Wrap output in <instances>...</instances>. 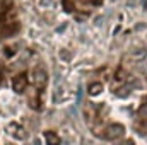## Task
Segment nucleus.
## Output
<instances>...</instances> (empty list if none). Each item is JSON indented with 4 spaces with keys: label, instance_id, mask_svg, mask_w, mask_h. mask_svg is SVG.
Segmentation results:
<instances>
[{
    "label": "nucleus",
    "instance_id": "1",
    "mask_svg": "<svg viewBox=\"0 0 147 145\" xmlns=\"http://www.w3.org/2000/svg\"><path fill=\"white\" fill-rule=\"evenodd\" d=\"M26 75H17L16 79H14V91H17V92H22L24 91V87H26Z\"/></svg>",
    "mask_w": 147,
    "mask_h": 145
},
{
    "label": "nucleus",
    "instance_id": "2",
    "mask_svg": "<svg viewBox=\"0 0 147 145\" xmlns=\"http://www.w3.org/2000/svg\"><path fill=\"white\" fill-rule=\"evenodd\" d=\"M34 84H36L38 87H43L45 84H46V75H45V72L43 70H36L34 72Z\"/></svg>",
    "mask_w": 147,
    "mask_h": 145
},
{
    "label": "nucleus",
    "instance_id": "3",
    "mask_svg": "<svg viewBox=\"0 0 147 145\" xmlns=\"http://www.w3.org/2000/svg\"><path fill=\"white\" fill-rule=\"evenodd\" d=\"M108 132H111V133H106L108 138H118V137L123 133V128H121L120 125H115V126H110V128H108Z\"/></svg>",
    "mask_w": 147,
    "mask_h": 145
},
{
    "label": "nucleus",
    "instance_id": "4",
    "mask_svg": "<svg viewBox=\"0 0 147 145\" xmlns=\"http://www.w3.org/2000/svg\"><path fill=\"white\" fill-rule=\"evenodd\" d=\"M45 138H46L48 145H58L60 144V138H58V135L55 132H46L45 133Z\"/></svg>",
    "mask_w": 147,
    "mask_h": 145
},
{
    "label": "nucleus",
    "instance_id": "5",
    "mask_svg": "<svg viewBox=\"0 0 147 145\" xmlns=\"http://www.w3.org/2000/svg\"><path fill=\"white\" fill-rule=\"evenodd\" d=\"M99 91H103V85L101 84H91V87H89V92L91 94H98Z\"/></svg>",
    "mask_w": 147,
    "mask_h": 145
}]
</instances>
